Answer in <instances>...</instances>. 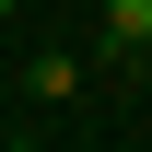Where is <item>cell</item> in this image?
I'll use <instances>...</instances> for the list:
<instances>
[{"instance_id":"1","label":"cell","mask_w":152,"mask_h":152,"mask_svg":"<svg viewBox=\"0 0 152 152\" xmlns=\"http://www.w3.org/2000/svg\"><path fill=\"white\" fill-rule=\"evenodd\" d=\"M105 47H117V58L152 47V0H105Z\"/></svg>"},{"instance_id":"2","label":"cell","mask_w":152,"mask_h":152,"mask_svg":"<svg viewBox=\"0 0 152 152\" xmlns=\"http://www.w3.org/2000/svg\"><path fill=\"white\" fill-rule=\"evenodd\" d=\"M23 82H35L47 105H70V94H82V58H58V47H47V58H35V70H23Z\"/></svg>"},{"instance_id":"3","label":"cell","mask_w":152,"mask_h":152,"mask_svg":"<svg viewBox=\"0 0 152 152\" xmlns=\"http://www.w3.org/2000/svg\"><path fill=\"white\" fill-rule=\"evenodd\" d=\"M0 152H35V140H0Z\"/></svg>"},{"instance_id":"4","label":"cell","mask_w":152,"mask_h":152,"mask_svg":"<svg viewBox=\"0 0 152 152\" xmlns=\"http://www.w3.org/2000/svg\"><path fill=\"white\" fill-rule=\"evenodd\" d=\"M0 12H12V0H0Z\"/></svg>"}]
</instances>
